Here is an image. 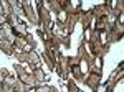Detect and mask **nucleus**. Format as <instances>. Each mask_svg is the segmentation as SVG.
Instances as JSON below:
<instances>
[{
  "label": "nucleus",
  "mask_w": 124,
  "mask_h": 92,
  "mask_svg": "<svg viewBox=\"0 0 124 92\" xmlns=\"http://www.w3.org/2000/svg\"><path fill=\"white\" fill-rule=\"evenodd\" d=\"M15 69H17V72L20 74V81L23 84H27L28 87H33V85H37V81H35V77L31 76V74H27V71L22 67L20 64L15 66Z\"/></svg>",
  "instance_id": "obj_1"
},
{
  "label": "nucleus",
  "mask_w": 124,
  "mask_h": 92,
  "mask_svg": "<svg viewBox=\"0 0 124 92\" xmlns=\"http://www.w3.org/2000/svg\"><path fill=\"white\" fill-rule=\"evenodd\" d=\"M22 7H23V12H25V17H28V20L31 23H37V17H35V13H33L28 2H22Z\"/></svg>",
  "instance_id": "obj_2"
},
{
  "label": "nucleus",
  "mask_w": 124,
  "mask_h": 92,
  "mask_svg": "<svg viewBox=\"0 0 124 92\" xmlns=\"http://www.w3.org/2000/svg\"><path fill=\"white\" fill-rule=\"evenodd\" d=\"M2 31H3L5 38L8 39L10 43H13V41H15V38H13V31H12V26H10L8 23H3V25H2Z\"/></svg>",
  "instance_id": "obj_3"
},
{
  "label": "nucleus",
  "mask_w": 124,
  "mask_h": 92,
  "mask_svg": "<svg viewBox=\"0 0 124 92\" xmlns=\"http://www.w3.org/2000/svg\"><path fill=\"white\" fill-rule=\"evenodd\" d=\"M27 61H28V63H31L33 66H38L40 64L38 54H37V53H33V51H30L28 54H27Z\"/></svg>",
  "instance_id": "obj_4"
},
{
  "label": "nucleus",
  "mask_w": 124,
  "mask_h": 92,
  "mask_svg": "<svg viewBox=\"0 0 124 92\" xmlns=\"http://www.w3.org/2000/svg\"><path fill=\"white\" fill-rule=\"evenodd\" d=\"M33 77H35V81H37V82H43L45 74H43V71H41L40 67H37V69L33 71Z\"/></svg>",
  "instance_id": "obj_5"
},
{
  "label": "nucleus",
  "mask_w": 124,
  "mask_h": 92,
  "mask_svg": "<svg viewBox=\"0 0 124 92\" xmlns=\"http://www.w3.org/2000/svg\"><path fill=\"white\" fill-rule=\"evenodd\" d=\"M28 91V85L27 84H23L22 81H17L15 82V92H27Z\"/></svg>",
  "instance_id": "obj_6"
},
{
  "label": "nucleus",
  "mask_w": 124,
  "mask_h": 92,
  "mask_svg": "<svg viewBox=\"0 0 124 92\" xmlns=\"http://www.w3.org/2000/svg\"><path fill=\"white\" fill-rule=\"evenodd\" d=\"M37 92H53V89H51V87H48V85H41V87L37 89Z\"/></svg>",
  "instance_id": "obj_7"
}]
</instances>
